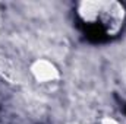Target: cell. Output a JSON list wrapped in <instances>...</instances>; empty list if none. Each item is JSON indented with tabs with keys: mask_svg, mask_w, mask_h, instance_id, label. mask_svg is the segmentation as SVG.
<instances>
[{
	"mask_svg": "<svg viewBox=\"0 0 126 124\" xmlns=\"http://www.w3.org/2000/svg\"><path fill=\"white\" fill-rule=\"evenodd\" d=\"M76 16L87 29L114 37L125 26L126 7L114 0H82L76 4Z\"/></svg>",
	"mask_w": 126,
	"mask_h": 124,
	"instance_id": "cell-1",
	"label": "cell"
},
{
	"mask_svg": "<svg viewBox=\"0 0 126 124\" xmlns=\"http://www.w3.org/2000/svg\"><path fill=\"white\" fill-rule=\"evenodd\" d=\"M30 73L38 83H54L60 79L59 67L48 59H37L30 66Z\"/></svg>",
	"mask_w": 126,
	"mask_h": 124,
	"instance_id": "cell-2",
	"label": "cell"
},
{
	"mask_svg": "<svg viewBox=\"0 0 126 124\" xmlns=\"http://www.w3.org/2000/svg\"><path fill=\"white\" fill-rule=\"evenodd\" d=\"M100 124H122V123L119 120L113 118V117H104V118L100 120Z\"/></svg>",
	"mask_w": 126,
	"mask_h": 124,
	"instance_id": "cell-3",
	"label": "cell"
},
{
	"mask_svg": "<svg viewBox=\"0 0 126 124\" xmlns=\"http://www.w3.org/2000/svg\"><path fill=\"white\" fill-rule=\"evenodd\" d=\"M125 83H126V63H125Z\"/></svg>",
	"mask_w": 126,
	"mask_h": 124,
	"instance_id": "cell-4",
	"label": "cell"
}]
</instances>
